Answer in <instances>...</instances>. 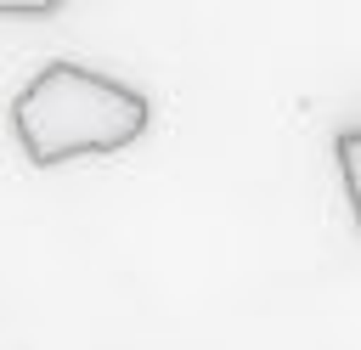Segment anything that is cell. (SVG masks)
I'll list each match as a JSON object with an SVG mask.
<instances>
[{
	"label": "cell",
	"mask_w": 361,
	"mask_h": 350,
	"mask_svg": "<svg viewBox=\"0 0 361 350\" xmlns=\"http://www.w3.org/2000/svg\"><path fill=\"white\" fill-rule=\"evenodd\" d=\"M147 96L113 73H96L85 62H45L17 96H11V135L28 164H73V158H107L147 135Z\"/></svg>",
	"instance_id": "6da1fadb"
},
{
	"label": "cell",
	"mask_w": 361,
	"mask_h": 350,
	"mask_svg": "<svg viewBox=\"0 0 361 350\" xmlns=\"http://www.w3.org/2000/svg\"><path fill=\"white\" fill-rule=\"evenodd\" d=\"M333 152H338V175H344V192H350V215H355V231H361V130H338Z\"/></svg>",
	"instance_id": "7a4b0ae2"
},
{
	"label": "cell",
	"mask_w": 361,
	"mask_h": 350,
	"mask_svg": "<svg viewBox=\"0 0 361 350\" xmlns=\"http://www.w3.org/2000/svg\"><path fill=\"white\" fill-rule=\"evenodd\" d=\"M62 0H0V17H51Z\"/></svg>",
	"instance_id": "3957f363"
}]
</instances>
